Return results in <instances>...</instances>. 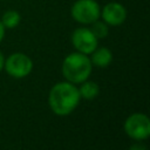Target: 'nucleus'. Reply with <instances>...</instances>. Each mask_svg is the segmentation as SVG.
Returning <instances> with one entry per match:
<instances>
[{
    "mask_svg": "<svg viewBox=\"0 0 150 150\" xmlns=\"http://www.w3.org/2000/svg\"><path fill=\"white\" fill-rule=\"evenodd\" d=\"M101 15L107 25L120 26L127 18V9L120 2H109L103 7Z\"/></svg>",
    "mask_w": 150,
    "mask_h": 150,
    "instance_id": "7",
    "label": "nucleus"
},
{
    "mask_svg": "<svg viewBox=\"0 0 150 150\" xmlns=\"http://www.w3.org/2000/svg\"><path fill=\"white\" fill-rule=\"evenodd\" d=\"M79 89L70 82H60L55 84L49 93V105L52 110L60 116L70 114L80 101Z\"/></svg>",
    "mask_w": 150,
    "mask_h": 150,
    "instance_id": "1",
    "label": "nucleus"
},
{
    "mask_svg": "<svg viewBox=\"0 0 150 150\" xmlns=\"http://www.w3.org/2000/svg\"><path fill=\"white\" fill-rule=\"evenodd\" d=\"M82 83L83 84L79 89L80 96H82L87 100H91V98H95L98 95L100 88L95 82H82Z\"/></svg>",
    "mask_w": 150,
    "mask_h": 150,
    "instance_id": "10",
    "label": "nucleus"
},
{
    "mask_svg": "<svg viewBox=\"0 0 150 150\" xmlns=\"http://www.w3.org/2000/svg\"><path fill=\"white\" fill-rule=\"evenodd\" d=\"M71 16L80 23H91L101 15V8L95 0H77L70 9Z\"/></svg>",
    "mask_w": 150,
    "mask_h": 150,
    "instance_id": "3",
    "label": "nucleus"
},
{
    "mask_svg": "<svg viewBox=\"0 0 150 150\" xmlns=\"http://www.w3.org/2000/svg\"><path fill=\"white\" fill-rule=\"evenodd\" d=\"M91 73V61L86 54H69L62 63V74L70 83L84 82Z\"/></svg>",
    "mask_w": 150,
    "mask_h": 150,
    "instance_id": "2",
    "label": "nucleus"
},
{
    "mask_svg": "<svg viewBox=\"0 0 150 150\" xmlns=\"http://www.w3.org/2000/svg\"><path fill=\"white\" fill-rule=\"evenodd\" d=\"M129 150H148V149H146L145 145H143V144H141V143H136V144H132V145L129 148Z\"/></svg>",
    "mask_w": 150,
    "mask_h": 150,
    "instance_id": "12",
    "label": "nucleus"
},
{
    "mask_svg": "<svg viewBox=\"0 0 150 150\" xmlns=\"http://www.w3.org/2000/svg\"><path fill=\"white\" fill-rule=\"evenodd\" d=\"M73 46L82 54H91L97 47V39L89 28H77L71 34Z\"/></svg>",
    "mask_w": 150,
    "mask_h": 150,
    "instance_id": "6",
    "label": "nucleus"
},
{
    "mask_svg": "<svg viewBox=\"0 0 150 150\" xmlns=\"http://www.w3.org/2000/svg\"><path fill=\"white\" fill-rule=\"evenodd\" d=\"M20 20H21V16H20L19 12L9 9V11H6L4 13L1 22H2L5 28H15L20 23Z\"/></svg>",
    "mask_w": 150,
    "mask_h": 150,
    "instance_id": "9",
    "label": "nucleus"
},
{
    "mask_svg": "<svg viewBox=\"0 0 150 150\" xmlns=\"http://www.w3.org/2000/svg\"><path fill=\"white\" fill-rule=\"evenodd\" d=\"M91 30V33L95 35V38L98 40V39H103L108 35L109 33V28H108V25L104 22V21H94L91 22V27L89 28Z\"/></svg>",
    "mask_w": 150,
    "mask_h": 150,
    "instance_id": "11",
    "label": "nucleus"
},
{
    "mask_svg": "<svg viewBox=\"0 0 150 150\" xmlns=\"http://www.w3.org/2000/svg\"><path fill=\"white\" fill-rule=\"evenodd\" d=\"M4 62H5V61H4V56H2V54L0 53V70H1L2 67H4Z\"/></svg>",
    "mask_w": 150,
    "mask_h": 150,
    "instance_id": "14",
    "label": "nucleus"
},
{
    "mask_svg": "<svg viewBox=\"0 0 150 150\" xmlns=\"http://www.w3.org/2000/svg\"><path fill=\"white\" fill-rule=\"evenodd\" d=\"M124 130L134 139H145L150 135V121L144 114H132L127 118Z\"/></svg>",
    "mask_w": 150,
    "mask_h": 150,
    "instance_id": "4",
    "label": "nucleus"
},
{
    "mask_svg": "<svg viewBox=\"0 0 150 150\" xmlns=\"http://www.w3.org/2000/svg\"><path fill=\"white\" fill-rule=\"evenodd\" d=\"M4 67L11 76L21 79L32 71L33 63L27 55L22 53H14L4 62Z\"/></svg>",
    "mask_w": 150,
    "mask_h": 150,
    "instance_id": "5",
    "label": "nucleus"
},
{
    "mask_svg": "<svg viewBox=\"0 0 150 150\" xmlns=\"http://www.w3.org/2000/svg\"><path fill=\"white\" fill-rule=\"evenodd\" d=\"M4 35H5V27H4L2 22L0 21V42H1V40L4 39Z\"/></svg>",
    "mask_w": 150,
    "mask_h": 150,
    "instance_id": "13",
    "label": "nucleus"
},
{
    "mask_svg": "<svg viewBox=\"0 0 150 150\" xmlns=\"http://www.w3.org/2000/svg\"><path fill=\"white\" fill-rule=\"evenodd\" d=\"M91 63H94L95 66L97 67H107L110 64L111 60H112V54L111 52L105 48V47H101L98 49H95L93 53H91Z\"/></svg>",
    "mask_w": 150,
    "mask_h": 150,
    "instance_id": "8",
    "label": "nucleus"
}]
</instances>
